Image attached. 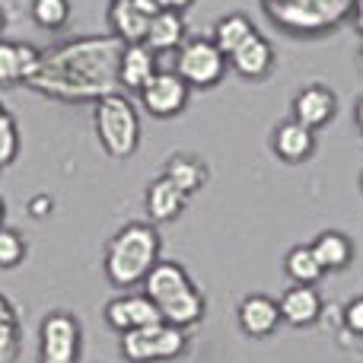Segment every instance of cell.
Listing matches in <instances>:
<instances>
[{
  "label": "cell",
  "mask_w": 363,
  "mask_h": 363,
  "mask_svg": "<svg viewBox=\"0 0 363 363\" xmlns=\"http://www.w3.org/2000/svg\"><path fill=\"white\" fill-rule=\"evenodd\" d=\"M118 57L121 42L115 35H77L45 48L23 86L70 106L99 102L118 93Z\"/></svg>",
  "instance_id": "obj_1"
},
{
  "label": "cell",
  "mask_w": 363,
  "mask_h": 363,
  "mask_svg": "<svg viewBox=\"0 0 363 363\" xmlns=\"http://www.w3.org/2000/svg\"><path fill=\"white\" fill-rule=\"evenodd\" d=\"M163 258V239L150 220H131L118 226L115 236L106 242L102 268L106 281L118 290H131L144 284V277L153 271V264Z\"/></svg>",
  "instance_id": "obj_2"
},
{
  "label": "cell",
  "mask_w": 363,
  "mask_h": 363,
  "mask_svg": "<svg viewBox=\"0 0 363 363\" xmlns=\"http://www.w3.org/2000/svg\"><path fill=\"white\" fill-rule=\"evenodd\" d=\"M140 287L157 303L163 322H169V325L194 328L207 313V300L201 294V287L191 281L185 264L172 262V258H160Z\"/></svg>",
  "instance_id": "obj_3"
},
{
  "label": "cell",
  "mask_w": 363,
  "mask_h": 363,
  "mask_svg": "<svg viewBox=\"0 0 363 363\" xmlns=\"http://www.w3.org/2000/svg\"><path fill=\"white\" fill-rule=\"evenodd\" d=\"M93 128H96V138H99V147L106 150V157L118 160V163L121 160H131L140 147V138H144L140 108L121 89L93 106Z\"/></svg>",
  "instance_id": "obj_4"
},
{
  "label": "cell",
  "mask_w": 363,
  "mask_h": 363,
  "mask_svg": "<svg viewBox=\"0 0 363 363\" xmlns=\"http://www.w3.org/2000/svg\"><path fill=\"white\" fill-rule=\"evenodd\" d=\"M354 0H287L284 6H271L268 19L281 32L296 38H315L335 32L345 19H351Z\"/></svg>",
  "instance_id": "obj_5"
},
{
  "label": "cell",
  "mask_w": 363,
  "mask_h": 363,
  "mask_svg": "<svg viewBox=\"0 0 363 363\" xmlns=\"http://www.w3.org/2000/svg\"><path fill=\"white\" fill-rule=\"evenodd\" d=\"M188 347H191L188 328L169 325V322L121 335V357L128 363H169L188 354Z\"/></svg>",
  "instance_id": "obj_6"
},
{
  "label": "cell",
  "mask_w": 363,
  "mask_h": 363,
  "mask_svg": "<svg viewBox=\"0 0 363 363\" xmlns=\"http://www.w3.org/2000/svg\"><path fill=\"white\" fill-rule=\"evenodd\" d=\"M172 70L188 83V89H211L226 77L230 64H226L223 51L213 45V38L194 35L185 38V45L176 51V67Z\"/></svg>",
  "instance_id": "obj_7"
},
{
  "label": "cell",
  "mask_w": 363,
  "mask_h": 363,
  "mask_svg": "<svg viewBox=\"0 0 363 363\" xmlns=\"http://www.w3.org/2000/svg\"><path fill=\"white\" fill-rule=\"evenodd\" d=\"M83 325L67 309H51L38 325V363H80Z\"/></svg>",
  "instance_id": "obj_8"
},
{
  "label": "cell",
  "mask_w": 363,
  "mask_h": 363,
  "mask_svg": "<svg viewBox=\"0 0 363 363\" xmlns=\"http://www.w3.org/2000/svg\"><path fill=\"white\" fill-rule=\"evenodd\" d=\"M138 96H140V108H144L150 118L172 121V118H179V115L188 108L191 89H188V83L182 80L176 70H163V67H160L157 74H153V80L147 83Z\"/></svg>",
  "instance_id": "obj_9"
},
{
  "label": "cell",
  "mask_w": 363,
  "mask_h": 363,
  "mask_svg": "<svg viewBox=\"0 0 363 363\" xmlns=\"http://www.w3.org/2000/svg\"><path fill=\"white\" fill-rule=\"evenodd\" d=\"M102 315H106V325L118 335L138 332V328H150V325H160V322H163L157 303H153L147 294L115 296V300L106 303V313Z\"/></svg>",
  "instance_id": "obj_10"
},
{
  "label": "cell",
  "mask_w": 363,
  "mask_h": 363,
  "mask_svg": "<svg viewBox=\"0 0 363 363\" xmlns=\"http://www.w3.org/2000/svg\"><path fill=\"white\" fill-rule=\"evenodd\" d=\"M335 115H338V96L325 83H306L294 96V121L313 128V131L328 128L335 121Z\"/></svg>",
  "instance_id": "obj_11"
},
{
  "label": "cell",
  "mask_w": 363,
  "mask_h": 363,
  "mask_svg": "<svg viewBox=\"0 0 363 363\" xmlns=\"http://www.w3.org/2000/svg\"><path fill=\"white\" fill-rule=\"evenodd\" d=\"M315 147H319L315 144V131L294 118L281 121V125L271 131V150L287 166H300V163H306V160H313Z\"/></svg>",
  "instance_id": "obj_12"
},
{
  "label": "cell",
  "mask_w": 363,
  "mask_h": 363,
  "mask_svg": "<svg viewBox=\"0 0 363 363\" xmlns=\"http://www.w3.org/2000/svg\"><path fill=\"white\" fill-rule=\"evenodd\" d=\"M277 309H281V325L290 328H309L322 319V294L315 287H306V284H290L284 290V296L277 300Z\"/></svg>",
  "instance_id": "obj_13"
},
{
  "label": "cell",
  "mask_w": 363,
  "mask_h": 363,
  "mask_svg": "<svg viewBox=\"0 0 363 363\" xmlns=\"http://www.w3.org/2000/svg\"><path fill=\"white\" fill-rule=\"evenodd\" d=\"M236 319L242 335L249 338H271V335L281 328V309H277V300L268 294H249L242 296L236 309Z\"/></svg>",
  "instance_id": "obj_14"
},
{
  "label": "cell",
  "mask_w": 363,
  "mask_h": 363,
  "mask_svg": "<svg viewBox=\"0 0 363 363\" xmlns=\"http://www.w3.org/2000/svg\"><path fill=\"white\" fill-rule=\"evenodd\" d=\"M274 61H277V51L262 32H255L249 42L239 45V48L226 57L230 70L239 74L242 80H264V77L274 70Z\"/></svg>",
  "instance_id": "obj_15"
},
{
  "label": "cell",
  "mask_w": 363,
  "mask_h": 363,
  "mask_svg": "<svg viewBox=\"0 0 363 363\" xmlns=\"http://www.w3.org/2000/svg\"><path fill=\"white\" fill-rule=\"evenodd\" d=\"M157 57L160 55H153L144 42L121 45V57H118V89L121 93H140V89L153 80V74L160 70Z\"/></svg>",
  "instance_id": "obj_16"
},
{
  "label": "cell",
  "mask_w": 363,
  "mask_h": 363,
  "mask_svg": "<svg viewBox=\"0 0 363 363\" xmlns=\"http://www.w3.org/2000/svg\"><path fill=\"white\" fill-rule=\"evenodd\" d=\"M188 194H182L169 179L157 176L147 185V194H144V211H147V220L153 226L157 223H176L182 213L188 211Z\"/></svg>",
  "instance_id": "obj_17"
},
{
  "label": "cell",
  "mask_w": 363,
  "mask_h": 363,
  "mask_svg": "<svg viewBox=\"0 0 363 363\" xmlns=\"http://www.w3.org/2000/svg\"><path fill=\"white\" fill-rule=\"evenodd\" d=\"M185 38H188L185 16L172 13V10H160L157 16L150 19V26H147L144 45L153 55H176L182 45H185Z\"/></svg>",
  "instance_id": "obj_18"
},
{
  "label": "cell",
  "mask_w": 363,
  "mask_h": 363,
  "mask_svg": "<svg viewBox=\"0 0 363 363\" xmlns=\"http://www.w3.org/2000/svg\"><path fill=\"white\" fill-rule=\"evenodd\" d=\"M108 29L118 38L121 45H134L147 38V26H150V16L140 10L134 0H108Z\"/></svg>",
  "instance_id": "obj_19"
},
{
  "label": "cell",
  "mask_w": 363,
  "mask_h": 363,
  "mask_svg": "<svg viewBox=\"0 0 363 363\" xmlns=\"http://www.w3.org/2000/svg\"><path fill=\"white\" fill-rule=\"evenodd\" d=\"M160 176L169 179L182 194H188V198H191V194H198L201 188L207 185L211 172H207L204 160L191 157V153H172V157L163 163V172H160Z\"/></svg>",
  "instance_id": "obj_20"
},
{
  "label": "cell",
  "mask_w": 363,
  "mask_h": 363,
  "mask_svg": "<svg viewBox=\"0 0 363 363\" xmlns=\"http://www.w3.org/2000/svg\"><path fill=\"white\" fill-rule=\"evenodd\" d=\"M309 249L319 258L322 271H345V268H351V262H354V239L338 230L319 233V236L309 242Z\"/></svg>",
  "instance_id": "obj_21"
},
{
  "label": "cell",
  "mask_w": 363,
  "mask_h": 363,
  "mask_svg": "<svg viewBox=\"0 0 363 363\" xmlns=\"http://www.w3.org/2000/svg\"><path fill=\"white\" fill-rule=\"evenodd\" d=\"M23 351V319L16 303L0 294V363H16Z\"/></svg>",
  "instance_id": "obj_22"
},
{
  "label": "cell",
  "mask_w": 363,
  "mask_h": 363,
  "mask_svg": "<svg viewBox=\"0 0 363 363\" xmlns=\"http://www.w3.org/2000/svg\"><path fill=\"white\" fill-rule=\"evenodd\" d=\"M255 23H252L245 13H226V16H220L217 23H213V45H217L220 51H223L226 57L233 55V51L239 48V45H245L252 35H255Z\"/></svg>",
  "instance_id": "obj_23"
},
{
  "label": "cell",
  "mask_w": 363,
  "mask_h": 363,
  "mask_svg": "<svg viewBox=\"0 0 363 363\" xmlns=\"http://www.w3.org/2000/svg\"><path fill=\"white\" fill-rule=\"evenodd\" d=\"M284 274L290 277V284H306V287H315L325 271H322L319 258L313 255L309 245H294V249L284 255Z\"/></svg>",
  "instance_id": "obj_24"
},
{
  "label": "cell",
  "mask_w": 363,
  "mask_h": 363,
  "mask_svg": "<svg viewBox=\"0 0 363 363\" xmlns=\"http://www.w3.org/2000/svg\"><path fill=\"white\" fill-rule=\"evenodd\" d=\"M29 16L38 29L61 32L70 23V0H32Z\"/></svg>",
  "instance_id": "obj_25"
},
{
  "label": "cell",
  "mask_w": 363,
  "mask_h": 363,
  "mask_svg": "<svg viewBox=\"0 0 363 363\" xmlns=\"http://www.w3.org/2000/svg\"><path fill=\"white\" fill-rule=\"evenodd\" d=\"M19 157V125L16 115L0 102V169L13 166Z\"/></svg>",
  "instance_id": "obj_26"
},
{
  "label": "cell",
  "mask_w": 363,
  "mask_h": 363,
  "mask_svg": "<svg viewBox=\"0 0 363 363\" xmlns=\"http://www.w3.org/2000/svg\"><path fill=\"white\" fill-rule=\"evenodd\" d=\"M26 252H29V245H26L23 233L6 226V223L0 226V271L19 268V264L26 262Z\"/></svg>",
  "instance_id": "obj_27"
},
{
  "label": "cell",
  "mask_w": 363,
  "mask_h": 363,
  "mask_svg": "<svg viewBox=\"0 0 363 363\" xmlns=\"http://www.w3.org/2000/svg\"><path fill=\"white\" fill-rule=\"evenodd\" d=\"M23 83V64H19V42L0 38V86Z\"/></svg>",
  "instance_id": "obj_28"
},
{
  "label": "cell",
  "mask_w": 363,
  "mask_h": 363,
  "mask_svg": "<svg viewBox=\"0 0 363 363\" xmlns=\"http://www.w3.org/2000/svg\"><path fill=\"white\" fill-rule=\"evenodd\" d=\"M345 328L351 335H363V296L351 300L345 306Z\"/></svg>",
  "instance_id": "obj_29"
},
{
  "label": "cell",
  "mask_w": 363,
  "mask_h": 363,
  "mask_svg": "<svg viewBox=\"0 0 363 363\" xmlns=\"http://www.w3.org/2000/svg\"><path fill=\"white\" fill-rule=\"evenodd\" d=\"M26 211H29V217L45 220V217H51V211H55V201H51V194H35V198H29Z\"/></svg>",
  "instance_id": "obj_30"
},
{
  "label": "cell",
  "mask_w": 363,
  "mask_h": 363,
  "mask_svg": "<svg viewBox=\"0 0 363 363\" xmlns=\"http://www.w3.org/2000/svg\"><path fill=\"white\" fill-rule=\"evenodd\" d=\"M191 4H194V0H157L160 10H172V13H185Z\"/></svg>",
  "instance_id": "obj_31"
},
{
  "label": "cell",
  "mask_w": 363,
  "mask_h": 363,
  "mask_svg": "<svg viewBox=\"0 0 363 363\" xmlns=\"http://www.w3.org/2000/svg\"><path fill=\"white\" fill-rule=\"evenodd\" d=\"M351 23H354V29H357V35H363V6H354L351 10Z\"/></svg>",
  "instance_id": "obj_32"
},
{
  "label": "cell",
  "mask_w": 363,
  "mask_h": 363,
  "mask_svg": "<svg viewBox=\"0 0 363 363\" xmlns=\"http://www.w3.org/2000/svg\"><path fill=\"white\" fill-rule=\"evenodd\" d=\"M354 125H357V131L363 134V96L357 99V106H354Z\"/></svg>",
  "instance_id": "obj_33"
},
{
  "label": "cell",
  "mask_w": 363,
  "mask_h": 363,
  "mask_svg": "<svg viewBox=\"0 0 363 363\" xmlns=\"http://www.w3.org/2000/svg\"><path fill=\"white\" fill-rule=\"evenodd\" d=\"M4 220H6V204H4V198H0V226H4Z\"/></svg>",
  "instance_id": "obj_34"
},
{
  "label": "cell",
  "mask_w": 363,
  "mask_h": 363,
  "mask_svg": "<svg viewBox=\"0 0 363 363\" xmlns=\"http://www.w3.org/2000/svg\"><path fill=\"white\" fill-rule=\"evenodd\" d=\"M4 26H6V16H4V10H0V35H4Z\"/></svg>",
  "instance_id": "obj_35"
},
{
  "label": "cell",
  "mask_w": 363,
  "mask_h": 363,
  "mask_svg": "<svg viewBox=\"0 0 363 363\" xmlns=\"http://www.w3.org/2000/svg\"><path fill=\"white\" fill-rule=\"evenodd\" d=\"M354 6H363V0H354Z\"/></svg>",
  "instance_id": "obj_36"
},
{
  "label": "cell",
  "mask_w": 363,
  "mask_h": 363,
  "mask_svg": "<svg viewBox=\"0 0 363 363\" xmlns=\"http://www.w3.org/2000/svg\"><path fill=\"white\" fill-rule=\"evenodd\" d=\"M360 61H363V48H360Z\"/></svg>",
  "instance_id": "obj_37"
}]
</instances>
